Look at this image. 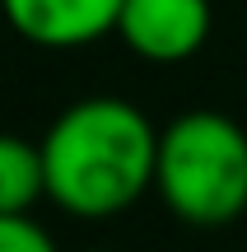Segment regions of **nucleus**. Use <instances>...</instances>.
Masks as SVG:
<instances>
[{
    "mask_svg": "<svg viewBox=\"0 0 247 252\" xmlns=\"http://www.w3.org/2000/svg\"><path fill=\"white\" fill-rule=\"evenodd\" d=\"M154 191L182 224L224 229L247 210V131L220 108L177 112L159 131Z\"/></svg>",
    "mask_w": 247,
    "mask_h": 252,
    "instance_id": "2",
    "label": "nucleus"
},
{
    "mask_svg": "<svg viewBox=\"0 0 247 252\" xmlns=\"http://www.w3.org/2000/svg\"><path fill=\"white\" fill-rule=\"evenodd\" d=\"M0 252H56V243L33 215H0Z\"/></svg>",
    "mask_w": 247,
    "mask_h": 252,
    "instance_id": "6",
    "label": "nucleus"
},
{
    "mask_svg": "<svg viewBox=\"0 0 247 252\" xmlns=\"http://www.w3.org/2000/svg\"><path fill=\"white\" fill-rule=\"evenodd\" d=\"M0 14L24 42L47 52H75L117 33L121 0H0Z\"/></svg>",
    "mask_w": 247,
    "mask_h": 252,
    "instance_id": "4",
    "label": "nucleus"
},
{
    "mask_svg": "<svg viewBox=\"0 0 247 252\" xmlns=\"http://www.w3.org/2000/svg\"><path fill=\"white\" fill-rule=\"evenodd\" d=\"M210 24H215L210 0H121L117 37L140 61L182 65L205 47Z\"/></svg>",
    "mask_w": 247,
    "mask_h": 252,
    "instance_id": "3",
    "label": "nucleus"
},
{
    "mask_svg": "<svg viewBox=\"0 0 247 252\" xmlns=\"http://www.w3.org/2000/svg\"><path fill=\"white\" fill-rule=\"evenodd\" d=\"M47 201L75 220H112L154 191L159 126L131 98L93 94L56 112L42 140Z\"/></svg>",
    "mask_w": 247,
    "mask_h": 252,
    "instance_id": "1",
    "label": "nucleus"
},
{
    "mask_svg": "<svg viewBox=\"0 0 247 252\" xmlns=\"http://www.w3.org/2000/svg\"><path fill=\"white\" fill-rule=\"evenodd\" d=\"M37 201H47L42 145L0 131V215H33Z\"/></svg>",
    "mask_w": 247,
    "mask_h": 252,
    "instance_id": "5",
    "label": "nucleus"
},
{
    "mask_svg": "<svg viewBox=\"0 0 247 252\" xmlns=\"http://www.w3.org/2000/svg\"><path fill=\"white\" fill-rule=\"evenodd\" d=\"M93 252H112V248H93Z\"/></svg>",
    "mask_w": 247,
    "mask_h": 252,
    "instance_id": "7",
    "label": "nucleus"
}]
</instances>
